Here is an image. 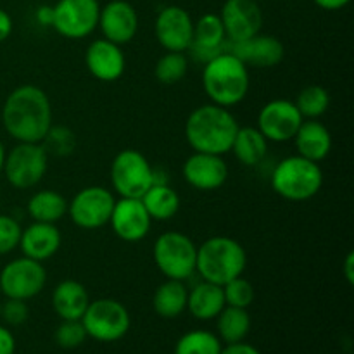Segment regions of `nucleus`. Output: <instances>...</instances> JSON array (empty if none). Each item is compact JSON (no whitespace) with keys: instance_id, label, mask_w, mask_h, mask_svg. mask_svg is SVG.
<instances>
[{"instance_id":"nucleus-1","label":"nucleus","mask_w":354,"mask_h":354,"mask_svg":"<svg viewBox=\"0 0 354 354\" xmlns=\"http://www.w3.org/2000/svg\"><path fill=\"white\" fill-rule=\"evenodd\" d=\"M52 104L37 85H21L7 95L2 106V124L16 142H41L52 123Z\"/></svg>"},{"instance_id":"nucleus-2","label":"nucleus","mask_w":354,"mask_h":354,"mask_svg":"<svg viewBox=\"0 0 354 354\" xmlns=\"http://www.w3.org/2000/svg\"><path fill=\"white\" fill-rule=\"evenodd\" d=\"M239 123L227 107L203 104L185 121V138L194 152L225 156L230 152Z\"/></svg>"},{"instance_id":"nucleus-3","label":"nucleus","mask_w":354,"mask_h":354,"mask_svg":"<svg viewBox=\"0 0 354 354\" xmlns=\"http://www.w3.org/2000/svg\"><path fill=\"white\" fill-rule=\"evenodd\" d=\"M249 86V68L228 48L204 62L203 88L209 102L230 109L248 97Z\"/></svg>"},{"instance_id":"nucleus-4","label":"nucleus","mask_w":354,"mask_h":354,"mask_svg":"<svg viewBox=\"0 0 354 354\" xmlns=\"http://www.w3.org/2000/svg\"><path fill=\"white\" fill-rule=\"evenodd\" d=\"M248 252L244 245L227 235H214L197 245L196 273L206 282L223 287L230 280L244 275Z\"/></svg>"},{"instance_id":"nucleus-5","label":"nucleus","mask_w":354,"mask_h":354,"mask_svg":"<svg viewBox=\"0 0 354 354\" xmlns=\"http://www.w3.org/2000/svg\"><path fill=\"white\" fill-rule=\"evenodd\" d=\"M272 189L277 196L290 203H304L317 196L324 187L320 162H313L299 154L287 156L277 162L272 171Z\"/></svg>"},{"instance_id":"nucleus-6","label":"nucleus","mask_w":354,"mask_h":354,"mask_svg":"<svg viewBox=\"0 0 354 354\" xmlns=\"http://www.w3.org/2000/svg\"><path fill=\"white\" fill-rule=\"evenodd\" d=\"M152 259L165 279L185 282L196 273L197 244L183 232H165L152 245Z\"/></svg>"},{"instance_id":"nucleus-7","label":"nucleus","mask_w":354,"mask_h":354,"mask_svg":"<svg viewBox=\"0 0 354 354\" xmlns=\"http://www.w3.org/2000/svg\"><path fill=\"white\" fill-rule=\"evenodd\" d=\"M48 159L50 156L40 142H17L6 152L2 175L14 189L30 190L47 175Z\"/></svg>"},{"instance_id":"nucleus-8","label":"nucleus","mask_w":354,"mask_h":354,"mask_svg":"<svg viewBox=\"0 0 354 354\" xmlns=\"http://www.w3.org/2000/svg\"><path fill=\"white\" fill-rule=\"evenodd\" d=\"M154 183V168L137 149H123L111 162V187L120 197L140 199Z\"/></svg>"},{"instance_id":"nucleus-9","label":"nucleus","mask_w":354,"mask_h":354,"mask_svg":"<svg viewBox=\"0 0 354 354\" xmlns=\"http://www.w3.org/2000/svg\"><path fill=\"white\" fill-rule=\"evenodd\" d=\"M86 335L97 342H116L128 334L131 317L123 303L111 297L90 301L82 317Z\"/></svg>"},{"instance_id":"nucleus-10","label":"nucleus","mask_w":354,"mask_h":354,"mask_svg":"<svg viewBox=\"0 0 354 354\" xmlns=\"http://www.w3.org/2000/svg\"><path fill=\"white\" fill-rule=\"evenodd\" d=\"M114 203L113 190L102 185L85 187L68 201V216L82 230H99L109 225Z\"/></svg>"},{"instance_id":"nucleus-11","label":"nucleus","mask_w":354,"mask_h":354,"mask_svg":"<svg viewBox=\"0 0 354 354\" xmlns=\"http://www.w3.org/2000/svg\"><path fill=\"white\" fill-rule=\"evenodd\" d=\"M99 0H57L52 6V28L66 40H83L97 30Z\"/></svg>"},{"instance_id":"nucleus-12","label":"nucleus","mask_w":354,"mask_h":354,"mask_svg":"<svg viewBox=\"0 0 354 354\" xmlns=\"http://www.w3.org/2000/svg\"><path fill=\"white\" fill-rule=\"evenodd\" d=\"M47 286V270L44 263L21 256L0 270V290L6 299L30 301L41 294Z\"/></svg>"},{"instance_id":"nucleus-13","label":"nucleus","mask_w":354,"mask_h":354,"mask_svg":"<svg viewBox=\"0 0 354 354\" xmlns=\"http://www.w3.org/2000/svg\"><path fill=\"white\" fill-rule=\"evenodd\" d=\"M304 118L297 111L294 100L273 99L261 107L258 114V128L265 138L273 144L292 140Z\"/></svg>"},{"instance_id":"nucleus-14","label":"nucleus","mask_w":354,"mask_h":354,"mask_svg":"<svg viewBox=\"0 0 354 354\" xmlns=\"http://www.w3.org/2000/svg\"><path fill=\"white\" fill-rule=\"evenodd\" d=\"M154 35L166 52H187L194 40L192 16L180 6L165 7L156 16Z\"/></svg>"},{"instance_id":"nucleus-15","label":"nucleus","mask_w":354,"mask_h":354,"mask_svg":"<svg viewBox=\"0 0 354 354\" xmlns=\"http://www.w3.org/2000/svg\"><path fill=\"white\" fill-rule=\"evenodd\" d=\"M220 17L228 44L245 41L261 33L263 12L254 0H225Z\"/></svg>"},{"instance_id":"nucleus-16","label":"nucleus","mask_w":354,"mask_h":354,"mask_svg":"<svg viewBox=\"0 0 354 354\" xmlns=\"http://www.w3.org/2000/svg\"><path fill=\"white\" fill-rule=\"evenodd\" d=\"M114 235L123 242H140L149 235L152 220L140 199L120 197L116 199L109 220Z\"/></svg>"},{"instance_id":"nucleus-17","label":"nucleus","mask_w":354,"mask_h":354,"mask_svg":"<svg viewBox=\"0 0 354 354\" xmlns=\"http://www.w3.org/2000/svg\"><path fill=\"white\" fill-rule=\"evenodd\" d=\"M182 176L192 189L213 192L221 189L228 180V165L223 156L194 152L182 166Z\"/></svg>"},{"instance_id":"nucleus-18","label":"nucleus","mask_w":354,"mask_h":354,"mask_svg":"<svg viewBox=\"0 0 354 354\" xmlns=\"http://www.w3.org/2000/svg\"><path fill=\"white\" fill-rule=\"evenodd\" d=\"M140 19L137 9L127 0H111L106 6H100L99 24L102 37L118 45H127L137 37Z\"/></svg>"},{"instance_id":"nucleus-19","label":"nucleus","mask_w":354,"mask_h":354,"mask_svg":"<svg viewBox=\"0 0 354 354\" xmlns=\"http://www.w3.org/2000/svg\"><path fill=\"white\" fill-rule=\"evenodd\" d=\"M85 66L90 75L102 83H114L124 75L127 57L121 45L97 38L86 47Z\"/></svg>"},{"instance_id":"nucleus-20","label":"nucleus","mask_w":354,"mask_h":354,"mask_svg":"<svg viewBox=\"0 0 354 354\" xmlns=\"http://www.w3.org/2000/svg\"><path fill=\"white\" fill-rule=\"evenodd\" d=\"M227 48L234 52L245 66H252V68H275L286 57V47L282 41L273 35L258 33L252 38L245 41H239V44H228Z\"/></svg>"},{"instance_id":"nucleus-21","label":"nucleus","mask_w":354,"mask_h":354,"mask_svg":"<svg viewBox=\"0 0 354 354\" xmlns=\"http://www.w3.org/2000/svg\"><path fill=\"white\" fill-rule=\"evenodd\" d=\"M61 245L62 234L57 225L33 221L26 228H23L17 248L26 258L35 259L38 263H45L57 254Z\"/></svg>"},{"instance_id":"nucleus-22","label":"nucleus","mask_w":354,"mask_h":354,"mask_svg":"<svg viewBox=\"0 0 354 354\" xmlns=\"http://www.w3.org/2000/svg\"><path fill=\"white\" fill-rule=\"evenodd\" d=\"M227 48V35L220 14L206 12L194 21V40L189 50L197 61H209Z\"/></svg>"},{"instance_id":"nucleus-23","label":"nucleus","mask_w":354,"mask_h":354,"mask_svg":"<svg viewBox=\"0 0 354 354\" xmlns=\"http://www.w3.org/2000/svg\"><path fill=\"white\" fill-rule=\"evenodd\" d=\"M297 154L313 162H322L332 151V133L322 121L304 120L294 135Z\"/></svg>"},{"instance_id":"nucleus-24","label":"nucleus","mask_w":354,"mask_h":354,"mask_svg":"<svg viewBox=\"0 0 354 354\" xmlns=\"http://www.w3.org/2000/svg\"><path fill=\"white\" fill-rule=\"evenodd\" d=\"M88 304V290L78 280H62L54 287L52 308L61 320H82Z\"/></svg>"},{"instance_id":"nucleus-25","label":"nucleus","mask_w":354,"mask_h":354,"mask_svg":"<svg viewBox=\"0 0 354 354\" xmlns=\"http://www.w3.org/2000/svg\"><path fill=\"white\" fill-rule=\"evenodd\" d=\"M227 306L225 304L223 287L216 286V283L206 282L201 280L199 283L189 290V297H187V310L192 315L196 320L209 322L214 320L221 310Z\"/></svg>"},{"instance_id":"nucleus-26","label":"nucleus","mask_w":354,"mask_h":354,"mask_svg":"<svg viewBox=\"0 0 354 354\" xmlns=\"http://www.w3.org/2000/svg\"><path fill=\"white\" fill-rule=\"evenodd\" d=\"M268 145L270 142L256 127H239L234 142H232L230 152H234L235 159L242 166L254 168L265 161L266 154H268Z\"/></svg>"},{"instance_id":"nucleus-27","label":"nucleus","mask_w":354,"mask_h":354,"mask_svg":"<svg viewBox=\"0 0 354 354\" xmlns=\"http://www.w3.org/2000/svg\"><path fill=\"white\" fill-rule=\"evenodd\" d=\"M142 204L147 209L149 216L152 221H168L176 216L180 211L182 201H180L178 192L168 182H154L144 196L140 197Z\"/></svg>"},{"instance_id":"nucleus-28","label":"nucleus","mask_w":354,"mask_h":354,"mask_svg":"<svg viewBox=\"0 0 354 354\" xmlns=\"http://www.w3.org/2000/svg\"><path fill=\"white\" fill-rule=\"evenodd\" d=\"M26 213L33 221L57 225L68 214V199L57 190H38L28 199Z\"/></svg>"},{"instance_id":"nucleus-29","label":"nucleus","mask_w":354,"mask_h":354,"mask_svg":"<svg viewBox=\"0 0 354 354\" xmlns=\"http://www.w3.org/2000/svg\"><path fill=\"white\" fill-rule=\"evenodd\" d=\"M187 297H189V289L185 282L166 279L161 286H158L152 296V308L158 317L173 320L187 310Z\"/></svg>"},{"instance_id":"nucleus-30","label":"nucleus","mask_w":354,"mask_h":354,"mask_svg":"<svg viewBox=\"0 0 354 354\" xmlns=\"http://www.w3.org/2000/svg\"><path fill=\"white\" fill-rule=\"evenodd\" d=\"M214 320H216L218 337L227 344L245 341L251 330V315L244 308L225 306Z\"/></svg>"},{"instance_id":"nucleus-31","label":"nucleus","mask_w":354,"mask_h":354,"mask_svg":"<svg viewBox=\"0 0 354 354\" xmlns=\"http://www.w3.org/2000/svg\"><path fill=\"white\" fill-rule=\"evenodd\" d=\"M294 104L304 120H318L330 107V93L322 85H308L297 93Z\"/></svg>"},{"instance_id":"nucleus-32","label":"nucleus","mask_w":354,"mask_h":354,"mask_svg":"<svg viewBox=\"0 0 354 354\" xmlns=\"http://www.w3.org/2000/svg\"><path fill=\"white\" fill-rule=\"evenodd\" d=\"M220 337L209 330H190L178 339L175 346V354H220Z\"/></svg>"},{"instance_id":"nucleus-33","label":"nucleus","mask_w":354,"mask_h":354,"mask_svg":"<svg viewBox=\"0 0 354 354\" xmlns=\"http://www.w3.org/2000/svg\"><path fill=\"white\" fill-rule=\"evenodd\" d=\"M189 73V59L185 52H166L154 66V76L162 85L180 83Z\"/></svg>"},{"instance_id":"nucleus-34","label":"nucleus","mask_w":354,"mask_h":354,"mask_svg":"<svg viewBox=\"0 0 354 354\" xmlns=\"http://www.w3.org/2000/svg\"><path fill=\"white\" fill-rule=\"evenodd\" d=\"M44 149L47 151L48 156H55V158H68L75 152L76 145H78V137L75 131L68 127H61V124H52L50 130L40 142Z\"/></svg>"},{"instance_id":"nucleus-35","label":"nucleus","mask_w":354,"mask_h":354,"mask_svg":"<svg viewBox=\"0 0 354 354\" xmlns=\"http://www.w3.org/2000/svg\"><path fill=\"white\" fill-rule=\"evenodd\" d=\"M223 296L227 306L244 308V310H248V308L254 303L256 290L254 286H252L248 279H244V275H241L237 277V279L230 280L228 283H225Z\"/></svg>"},{"instance_id":"nucleus-36","label":"nucleus","mask_w":354,"mask_h":354,"mask_svg":"<svg viewBox=\"0 0 354 354\" xmlns=\"http://www.w3.org/2000/svg\"><path fill=\"white\" fill-rule=\"evenodd\" d=\"M55 342L62 349H75L85 342L86 335L82 320H62L55 328Z\"/></svg>"},{"instance_id":"nucleus-37","label":"nucleus","mask_w":354,"mask_h":354,"mask_svg":"<svg viewBox=\"0 0 354 354\" xmlns=\"http://www.w3.org/2000/svg\"><path fill=\"white\" fill-rule=\"evenodd\" d=\"M23 227L16 218L9 214H0V256H6L17 249Z\"/></svg>"},{"instance_id":"nucleus-38","label":"nucleus","mask_w":354,"mask_h":354,"mask_svg":"<svg viewBox=\"0 0 354 354\" xmlns=\"http://www.w3.org/2000/svg\"><path fill=\"white\" fill-rule=\"evenodd\" d=\"M0 318L10 327H19V325L26 324L30 318V308H28L26 301L7 299L0 308Z\"/></svg>"},{"instance_id":"nucleus-39","label":"nucleus","mask_w":354,"mask_h":354,"mask_svg":"<svg viewBox=\"0 0 354 354\" xmlns=\"http://www.w3.org/2000/svg\"><path fill=\"white\" fill-rule=\"evenodd\" d=\"M16 353V339L7 327L0 325V354Z\"/></svg>"},{"instance_id":"nucleus-40","label":"nucleus","mask_w":354,"mask_h":354,"mask_svg":"<svg viewBox=\"0 0 354 354\" xmlns=\"http://www.w3.org/2000/svg\"><path fill=\"white\" fill-rule=\"evenodd\" d=\"M220 354H261L258 348L248 342H235V344H227V348L221 349Z\"/></svg>"},{"instance_id":"nucleus-41","label":"nucleus","mask_w":354,"mask_h":354,"mask_svg":"<svg viewBox=\"0 0 354 354\" xmlns=\"http://www.w3.org/2000/svg\"><path fill=\"white\" fill-rule=\"evenodd\" d=\"M12 28H14V24H12V17H10V14L0 7V44H2V41H6L7 38L10 37V33H12Z\"/></svg>"},{"instance_id":"nucleus-42","label":"nucleus","mask_w":354,"mask_h":354,"mask_svg":"<svg viewBox=\"0 0 354 354\" xmlns=\"http://www.w3.org/2000/svg\"><path fill=\"white\" fill-rule=\"evenodd\" d=\"M38 24L44 28H52V6H40L35 10Z\"/></svg>"},{"instance_id":"nucleus-43","label":"nucleus","mask_w":354,"mask_h":354,"mask_svg":"<svg viewBox=\"0 0 354 354\" xmlns=\"http://www.w3.org/2000/svg\"><path fill=\"white\" fill-rule=\"evenodd\" d=\"M313 2L324 10H341L344 9L351 0H313Z\"/></svg>"},{"instance_id":"nucleus-44","label":"nucleus","mask_w":354,"mask_h":354,"mask_svg":"<svg viewBox=\"0 0 354 354\" xmlns=\"http://www.w3.org/2000/svg\"><path fill=\"white\" fill-rule=\"evenodd\" d=\"M342 272H344V277H346V282L349 283V286H353L354 283V252H348V256H346L344 259V265H342Z\"/></svg>"},{"instance_id":"nucleus-45","label":"nucleus","mask_w":354,"mask_h":354,"mask_svg":"<svg viewBox=\"0 0 354 354\" xmlns=\"http://www.w3.org/2000/svg\"><path fill=\"white\" fill-rule=\"evenodd\" d=\"M6 145L3 142L0 140V175H2V169H3V161H6Z\"/></svg>"},{"instance_id":"nucleus-46","label":"nucleus","mask_w":354,"mask_h":354,"mask_svg":"<svg viewBox=\"0 0 354 354\" xmlns=\"http://www.w3.org/2000/svg\"><path fill=\"white\" fill-rule=\"evenodd\" d=\"M254 2H261V0H254Z\"/></svg>"},{"instance_id":"nucleus-47","label":"nucleus","mask_w":354,"mask_h":354,"mask_svg":"<svg viewBox=\"0 0 354 354\" xmlns=\"http://www.w3.org/2000/svg\"><path fill=\"white\" fill-rule=\"evenodd\" d=\"M0 308H2V303H0Z\"/></svg>"}]
</instances>
